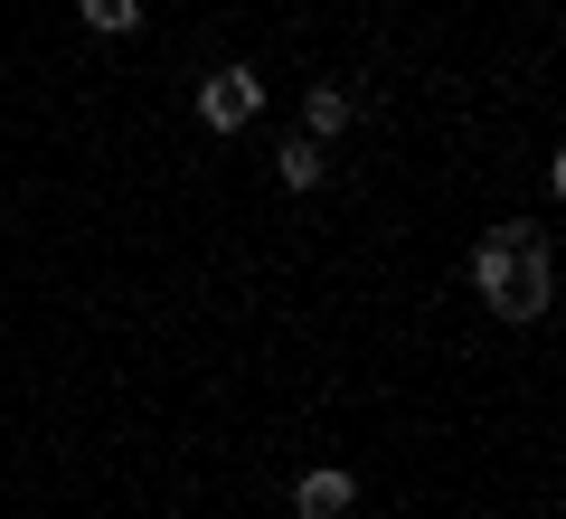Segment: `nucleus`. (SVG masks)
<instances>
[{
    "mask_svg": "<svg viewBox=\"0 0 566 519\" xmlns=\"http://www.w3.org/2000/svg\"><path fill=\"white\" fill-rule=\"evenodd\" d=\"M283 189H322V152H312V142L283 152Z\"/></svg>",
    "mask_w": 566,
    "mask_h": 519,
    "instance_id": "39448f33",
    "label": "nucleus"
},
{
    "mask_svg": "<svg viewBox=\"0 0 566 519\" xmlns=\"http://www.w3.org/2000/svg\"><path fill=\"white\" fill-rule=\"evenodd\" d=\"M303 123H312V142H331V133L349 123V95H340V85H312V95H303Z\"/></svg>",
    "mask_w": 566,
    "mask_h": 519,
    "instance_id": "20e7f679",
    "label": "nucleus"
},
{
    "mask_svg": "<svg viewBox=\"0 0 566 519\" xmlns=\"http://www.w3.org/2000/svg\"><path fill=\"white\" fill-rule=\"evenodd\" d=\"M293 510H303V519H349V510H359V481H349V473H303Z\"/></svg>",
    "mask_w": 566,
    "mask_h": 519,
    "instance_id": "7ed1b4c3",
    "label": "nucleus"
},
{
    "mask_svg": "<svg viewBox=\"0 0 566 519\" xmlns=\"http://www.w3.org/2000/svg\"><path fill=\"white\" fill-rule=\"evenodd\" d=\"M199 114H208V133H245V123L264 114V76H255V66L208 76V85H199Z\"/></svg>",
    "mask_w": 566,
    "mask_h": 519,
    "instance_id": "f03ea898",
    "label": "nucleus"
},
{
    "mask_svg": "<svg viewBox=\"0 0 566 519\" xmlns=\"http://www.w3.org/2000/svg\"><path fill=\"white\" fill-rule=\"evenodd\" d=\"M85 10V29H133L142 20V0H76Z\"/></svg>",
    "mask_w": 566,
    "mask_h": 519,
    "instance_id": "423d86ee",
    "label": "nucleus"
},
{
    "mask_svg": "<svg viewBox=\"0 0 566 519\" xmlns=\"http://www.w3.org/2000/svg\"><path fill=\"white\" fill-rule=\"evenodd\" d=\"M472 283H482V302L501 321H538L547 312V237H538V227H501V237H482Z\"/></svg>",
    "mask_w": 566,
    "mask_h": 519,
    "instance_id": "f257e3e1",
    "label": "nucleus"
}]
</instances>
